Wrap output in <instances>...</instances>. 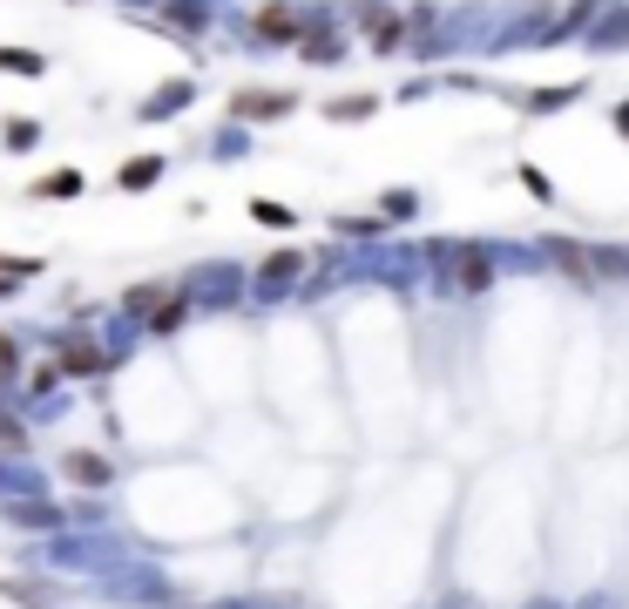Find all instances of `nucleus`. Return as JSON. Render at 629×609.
Returning a JSON list of instances; mask_svg holds the SVG:
<instances>
[{
  "mask_svg": "<svg viewBox=\"0 0 629 609\" xmlns=\"http://www.w3.org/2000/svg\"><path fill=\"white\" fill-rule=\"evenodd\" d=\"M61 373H102L96 338H61Z\"/></svg>",
  "mask_w": 629,
  "mask_h": 609,
  "instance_id": "nucleus-1",
  "label": "nucleus"
},
{
  "mask_svg": "<svg viewBox=\"0 0 629 609\" xmlns=\"http://www.w3.org/2000/svg\"><path fill=\"white\" fill-rule=\"evenodd\" d=\"M298 28H305V21H298L292 8H264V14H257V35H264V41H298Z\"/></svg>",
  "mask_w": 629,
  "mask_h": 609,
  "instance_id": "nucleus-2",
  "label": "nucleus"
},
{
  "mask_svg": "<svg viewBox=\"0 0 629 609\" xmlns=\"http://www.w3.org/2000/svg\"><path fill=\"white\" fill-rule=\"evenodd\" d=\"M156 177H163V156H136V163H122L116 184H122V190H149Z\"/></svg>",
  "mask_w": 629,
  "mask_h": 609,
  "instance_id": "nucleus-3",
  "label": "nucleus"
},
{
  "mask_svg": "<svg viewBox=\"0 0 629 609\" xmlns=\"http://www.w3.org/2000/svg\"><path fill=\"white\" fill-rule=\"evenodd\" d=\"M35 197H48V204L81 197V169H55V177H41V184H35Z\"/></svg>",
  "mask_w": 629,
  "mask_h": 609,
  "instance_id": "nucleus-4",
  "label": "nucleus"
},
{
  "mask_svg": "<svg viewBox=\"0 0 629 609\" xmlns=\"http://www.w3.org/2000/svg\"><path fill=\"white\" fill-rule=\"evenodd\" d=\"M184 312H190V298H156L149 325H156V332H176V325H184Z\"/></svg>",
  "mask_w": 629,
  "mask_h": 609,
  "instance_id": "nucleus-5",
  "label": "nucleus"
},
{
  "mask_svg": "<svg viewBox=\"0 0 629 609\" xmlns=\"http://www.w3.org/2000/svg\"><path fill=\"white\" fill-rule=\"evenodd\" d=\"M454 278H461V292H488V257H474V251H468Z\"/></svg>",
  "mask_w": 629,
  "mask_h": 609,
  "instance_id": "nucleus-6",
  "label": "nucleus"
},
{
  "mask_svg": "<svg viewBox=\"0 0 629 609\" xmlns=\"http://www.w3.org/2000/svg\"><path fill=\"white\" fill-rule=\"evenodd\" d=\"M68 481H109V461H96V454H68Z\"/></svg>",
  "mask_w": 629,
  "mask_h": 609,
  "instance_id": "nucleus-7",
  "label": "nucleus"
},
{
  "mask_svg": "<svg viewBox=\"0 0 629 609\" xmlns=\"http://www.w3.org/2000/svg\"><path fill=\"white\" fill-rule=\"evenodd\" d=\"M0 68H14V75H41V55H28V48H0Z\"/></svg>",
  "mask_w": 629,
  "mask_h": 609,
  "instance_id": "nucleus-8",
  "label": "nucleus"
},
{
  "mask_svg": "<svg viewBox=\"0 0 629 609\" xmlns=\"http://www.w3.org/2000/svg\"><path fill=\"white\" fill-rule=\"evenodd\" d=\"M35 136H41V122H8L0 143H8V149H35Z\"/></svg>",
  "mask_w": 629,
  "mask_h": 609,
  "instance_id": "nucleus-9",
  "label": "nucleus"
},
{
  "mask_svg": "<svg viewBox=\"0 0 629 609\" xmlns=\"http://www.w3.org/2000/svg\"><path fill=\"white\" fill-rule=\"evenodd\" d=\"M237 109H244V116H278V109H285V96H244Z\"/></svg>",
  "mask_w": 629,
  "mask_h": 609,
  "instance_id": "nucleus-10",
  "label": "nucleus"
},
{
  "mask_svg": "<svg viewBox=\"0 0 629 609\" xmlns=\"http://www.w3.org/2000/svg\"><path fill=\"white\" fill-rule=\"evenodd\" d=\"M156 298H163V285H136L122 305H129V312H156Z\"/></svg>",
  "mask_w": 629,
  "mask_h": 609,
  "instance_id": "nucleus-11",
  "label": "nucleus"
},
{
  "mask_svg": "<svg viewBox=\"0 0 629 609\" xmlns=\"http://www.w3.org/2000/svg\"><path fill=\"white\" fill-rule=\"evenodd\" d=\"M292 272H298V257H292V251H278L272 265H264V278H292Z\"/></svg>",
  "mask_w": 629,
  "mask_h": 609,
  "instance_id": "nucleus-12",
  "label": "nucleus"
},
{
  "mask_svg": "<svg viewBox=\"0 0 629 609\" xmlns=\"http://www.w3.org/2000/svg\"><path fill=\"white\" fill-rule=\"evenodd\" d=\"M0 373H14V338H0Z\"/></svg>",
  "mask_w": 629,
  "mask_h": 609,
  "instance_id": "nucleus-13",
  "label": "nucleus"
},
{
  "mask_svg": "<svg viewBox=\"0 0 629 609\" xmlns=\"http://www.w3.org/2000/svg\"><path fill=\"white\" fill-rule=\"evenodd\" d=\"M616 129H622V136H629V109H616Z\"/></svg>",
  "mask_w": 629,
  "mask_h": 609,
  "instance_id": "nucleus-14",
  "label": "nucleus"
},
{
  "mask_svg": "<svg viewBox=\"0 0 629 609\" xmlns=\"http://www.w3.org/2000/svg\"><path fill=\"white\" fill-rule=\"evenodd\" d=\"M8 292H14V285H0V298H8Z\"/></svg>",
  "mask_w": 629,
  "mask_h": 609,
  "instance_id": "nucleus-15",
  "label": "nucleus"
}]
</instances>
